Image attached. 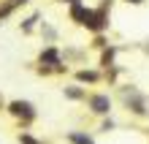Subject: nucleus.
I'll use <instances>...</instances> for the list:
<instances>
[{
  "instance_id": "1",
  "label": "nucleus",
  "mask_w": 149,
  "mask_h": 144,
  "mask_svg": "<svg viewBox=\"0 0 149 144\" xmlns=\"http://www.w3.org/2000/svg\"><path fill=\"white\" fill-rule=\"evenodd\" d=\"M92 109L98 112V114H106L109 112V98L106 95H95L92 98Z\"/></svg>"
},
{
  "instance_id": "2",
  "label": "nucleus",
  "mask_w": 149,
  "mask_h": 144,
  "mask_svg": "<svg viewBox=\"0 0 149 144\" xmlns=\"http://www.w3.org/2000/svg\"><path fill=\"white\" fill-rule=\"evenodd\" d=\"M30 109H33L30 103H19V101H16V103H11V112H14V114H24V117H33V112H30Z\"/></svg>"
},
{
  "instance_id": "3",
  "label": "nucleus",
  "mask_w": 149,
  "mask_h": 144,
  "mask_svg": "<svg viewBox=\"0 0 149 144\" xmlns=\"http://www.w3.org/2000/svg\"><path fill=\"white\" fill-rule=\"evenodd\" d=\"M130 3H141V0H130Z\"/></svg>"
}]
</instances>
